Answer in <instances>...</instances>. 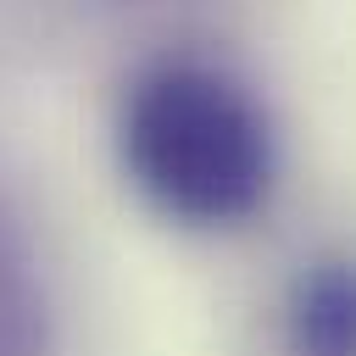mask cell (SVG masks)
Wrapping results in <instances>:
<instances>
[{
	"label": "cell",
	"mask_w": 356,
	"mask_h": 356,
	"mask_svg": "<svg viewBox=\"0 0 356 356\" xmlns=\"http://www.w3.org/2000/svg\"><path fill=\"white\" fill-rule=\"evenodd\" d=\"M117 145L134 189L184 228H234L267 206L273 122L239 78L206 61L150 67L122 100Z\"/></svg>",
	"instance_id": "cell-1"
},
{
	"label": "cell",
	"mask_w": 356,
	"mask_h": 356,
	"mask_svg": "<svg viewBox=\"0 0 356 356\" xmlns=\"http://www.w3.org/2000/svg\"><path fill=\"white\" fill-rule=\"evenodd\" d=\"M295 356H356V261H317L289 289Z\"/></svg>",
	"instance_id": "cell-2"
},
{
	"label": "cell",
	"mask_w": 356,
	"mask_h": 356,
	"mask_svg": "<svg viewBox=\"0 0 356 356\" xmlns=\"http://www.w3.org/2000/svg\"><path fill=\"white\" fill-rule=\"evenodd\" d=\"M0 356H44L39 300H33L22 267L6 250H0Z\"/></svg>",
	"instance_id": "cell-3"
}]
</instances>
